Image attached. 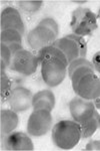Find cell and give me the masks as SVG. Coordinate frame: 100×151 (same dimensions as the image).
<instances>
[{"label":"cell","instance_id":"cell-14","mask_svg":"<svg viewBox=\"0 0 100 151\" xmlns=\"http://www.w3.org/2000/svg\"><path fill=\"white\" fill-rule=\"evenodd\" d=\"M19 122L17 112L12 109H4L0 112V126H1V134H10L14 130Z\"/></svg>","mask_w":100,"mask_h":151},{"label":"cell","instance_id":"cell-3","mask_svg":"<svg viewBox=\"0 0 100 151\" xmlns=\"http://www.w3.org/2000/svg\"><path fill=\"white\" fill-rule=\"evenodd\" d=\"M52 45L58 47L64 53L68 65L78 58H86L87 43L82 36L76 35L74 33L67 35L56 40Z\"/></svg>","mask_w":100,"mask_h":151},{"label":"cell","instance_id":"cell-11","mask_svg":"<svg viewBox=\"0 0 100 151\" xmlns=\"http://www.w3.org/2000/svg\"><path fill=\"white\" fill-rule=\"evenodd\" d=\"M0 24H1V30L15 29L21 33V35H23L25 31V26L21 18L20 12L13 7H6L2 10Z\"/></svg>","mask_w":100,"mask_h":151},{"label":"cell","instance_id":"cell-13","mask_svg":"<svg viewBox=\"0 0 100 151\" xmlns=\"http://www.w3.org/2000/svg\"><path fill=\"white\" fill-rule=\"evenodd\" d=\"M32 107L34 110L45 109L52 111L55 107V96L49 90H42L33 95Z\"/></svg>","mask_w":100,"mask_h":151},{"label":"cell","instance_id":"cell-2","mask_svg":"<svg viewBox=\"0 0 100 151\" xmlns=\"http://www.w3.org/2000/svg\"><path fill=\"white\" fill-rule=\"evenodd\" d=\"M51 139L56 147L63 150L74 148L81 139L80 124L74 120H61L53 126Z\"/></svg>","mask_w":100,"mask_h":151},{"label":"cell","instance_id":"cell-4","mask_svg":"<svg viewBox=\"0 0 100 151\" xmlns=\"http://www.w3.org/2000/svg\"><path fill=\"white\" fill-rule=\"evenodd\" d=\"M70 27L74 35L79 36L90 35L97 29V16L89 8L78 7L72 12Z\"/></svg>","mask_w":100,"mask_h":151},{"label":"cell","instance_id":"cell-1","mask_svg":"<svg viewBox=\"0 0 100 151\" xmlns=\"http://www.w3.org/2000/svg\"><path fill=\"white\" fill-rule=\"evenodd\" d=\"M37 58L41 65V77L45 84L49 87L61 84L68 69V62L64 53L51 45L39 50Z\"/></svg>","mask_w":100,"mask_h":151},{"label":"cell","instance_id":"cell-20","mask_svg":"<svg viewBox=\"0 0 100 151\" xmlns=\"http://www.w3.org/2000/svg\"><path fill=\"white\" fill-rule=\"evenodd\" d=\"M83 65H87V67L93 68L92 63H90L89 60H86V58H78V60H73L72 63H70V64L68 65V69H67L68 70V76L70 77L75 70L78 69V68H80V67H83Z\"/></svg>","mask_w":100,"mask_h":151},{"label":"cell","instance_id":"cell-9","mask_svg":"<svg viewBox=\"0 0 100 151\" xmlns=\"http://www.w3.org/2000/svg\"><path fill=\"white\" fill-rule=\"evenodd\" d=\"M69 110L73 120L81 124L88 121L94 115L96 107L94 102H92L91 100H85L80 97H76L69 102Z\"/></svg>","mask_w":100,"mask_h":151},{"label":"cell","instance_id":"cell-15","mask_svg":"<svg viewBox=\"0 0 100 151\" xmlns=\"http://www.w3.org/2000/svg\"><path fill=\"white\" fill-rule=\"evenodd\" d=\"M80 127H81V138L86 139L91 137L96 132L97 129L100 128V115L97 110L94 112V115L88 121L80 124Z\"/></svg>","mask_w":100,"mask_h":151},{"label":"cell","instance_id":"cell-6","mask_svg":"<svg viewBox=\"0 0 100 151\" xmlns=\"http://www.w3.org/2000/svg\"><path fill=\"white\" fill-rule=\"evenodd\" d=\"M52 127V116L50 111L45 109L34 110L27 121V132L34 137L47 134Z\"/></svg>","mask_w":100,"mask_h":151},{"label":"cell","instance_id":"cell-10","mask_svg":"<svg viewBox=\"0 0 100 151\" xmlns=\"http://www.w3.org/2000/svg\"><path fill=\"white\" fill-rule=\"evenodd\" d=\"M32 99L33 95L30 90L24 87H16L12 89L8 103L13 111L23 112L32 106Z\"/></svg>","mask_w":100,"mask_h":151},{"label":"cell","instance_id":"cell-22","mask_svg":"<svg viewBox=\"0 0 100 151\" xmlns=\"http://www.w3.org/2000/svg\"><path fill=\"white\" fill-rule=\"evenodd\" d=\"M85 150H99L100 151V140L90 141L85 146Z\"/></svg>","mask_w":100,"mask_h":151},{"label":"cell","instance_id":"cell-19","mask_svg":"<svg viewBox=\"0 0 100 151\" xmlns=\"http://www.w3.org/2000/svg\"><path fill=\"white\" fill-rule=\"evenodd\" d=\"M42 5V1H19V8L26 14H32L37 12Z\"/></svg>","mask_w":100,"mask_h":151},{"label":"cell","instance_id":"cell-21","mask_svg":"<svg viewBox=\"0 0 100 151\" xmlns=\"http://www.w3.org/2000/svg\"><path fill=\"white\" fill-rule=\"evenodd\" d=\"M39 23L42 24V25H44V26H46V27L50 28L56 35H58V33H59V27H58V24H57V22H56V21L53 18H50V17L43 18Z\"/></svg>","mask_w":100,"mask_h":151},{"label":"cell","instance_id":"cell-25","mask_svg":"<svg viewBox=\"0 0 100 151\" xmlns=\"http://www.w3.org/2000/svg\"><path fill=\"white\" fill-rule=\"evenodd\" d=\"M98 17L100 18V9H99V12H98Z\"/></svg>","mask_w":100,"mask_h":151},{"label":"cell","instance_id":"cell-5","mask_svg":"<svg viewBox=\"0 0 100 151\" xmlns=\"http://www.w3.org/2000/svg\"><path fill=\"white\" fill-rule=\"evenodd\" d=\"M71 83L74 92L80 98L92 101L100 97V78L94 72L87 73Z\"/></svg>","mask_w":100,"mask_h":151},{"label":"cell","instance_id":"cell-8","mask_svg":"<svg viewBox=\"0 0 100 151\" xmlns=\"http://www.w3.org/2000/svg\"><path fill=\"white\" fill-rule=\"evenodd\" d=\"M57 40V35L51 30L50 28L46 27L39 23L36 27L30 30L27 35L26 40L32 50H40L43 47L53 45V42Z\"/></svg>","mask_w":100,"mask_h":151},{"label":"cell","instance_id":"cell-24","mask_svg":"<svg viewBox=\"0 0 100 151\" xmlns=\"http://www.w3.org/2000/svg\"><path fill=\"white\" fill-rule=\"evenodd\" d=\"M94 105L96 107V109H100V97L94 100Z\"/></svg>","mask_w":100,"mask_h":151},{"label":"cell","instance_id":"cell-7","mask_svg":"<svg viewBox=\"0 0 100 151\" xmlns=\"http://www.w3.org/2000/svg\"><path fill=\"white\" fill-rule=\"evenodd\" d=\"M39 60L37 55L26 50H20L14 53L11 60L10 69L23 76H30L37 70Z\"/></svg>","mask_w":100,"mask_h":151},{"label":"cell","instance_id":"cell-17","mask_svg":"<svg viewBox=\"0 0 100 151\" xmlns=\"http://www.w3.org/2000/svg\"><path fill=\"white\" fill-rule=\"evenodd\" d=\"M12 91V82L4 72H1V102L8 101V98Z\"/></svg>","mask_w":100,"mask_h":151},{"label":"cell","instance_id":"cell-12","mask_svg":"<svg viewBox=\"0 0 100 151\" xmlns=\"http://www.w3.org/2000/svg\"><path fill=\"white\" fill-rule=\"evenodd\" d=\"M4 147L6 150H33L32 140L23 132L10 133L4 138Z\"/></svg>","mask_w":100,"mask_h":151},{"label":"cell","instance_id":"cell-18","mask_svg":"<svg viewBox=\"0 0 100 151\" xmlns=\"http://www.w3.org/2000/svg\"><path fill=\"white\" fill-rule=\"evenodd\" d=\"M0 55H1V72H4L5 68L10 67L11 60L13 58V53L10 50V48L4 43H1L0 47Z\"/></svg>","mask_w":100,"mask_h":151},{"label":"cell","instance_id":"cell-23","mask_svg":"<svg viewBox=\"0 0 100 151\" xmlns=\"http://www.w3.org/2000/svg\"><path fill=\"white\" fill-rule=\"evenodd\" d=\"M92 65L95 70L100 73V52H97L92 58Z\"/></svg>","mask_w":100,"mask_h":151},{"label":"cell","instance_id":"cell-16","mask_svg":"<svg viewBox=\"0 0 100 151\" xmlns=\"http://www.w3.org/2000/svg\"><path fill=\"white\" fill-rule=\"evenodd\" d=\"M0 40H1V43L10 45L22 42V35L15 29H5V30H1Z\"/></svg>","mask_w":100,"mask_h":151}]
</instances>
